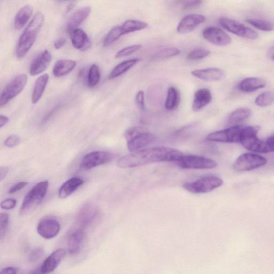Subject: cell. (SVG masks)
<instances>
[{
  "mask_svg": "<svg viewBox=\"0 0 274 274\" xmlns=\"http://www.w3.org/2000/svg\"><path fill=\"white\" fill-rule=\"evenodd\" d=\"M246 22L255 28L264 32H270L274 30V23L266 20L249 19Z\"/></svg>",
  "mask_w": 274,
  "mask_h": 274,
  "instance_id": "cell-33",
  "label": "cell"
},
{
  "mask_svg": "<svg viewBox=\"0 0 274 274\" xmlns=\"http://www.w3.org/2000/svg\"><path fill=\"white\" fill-rule=\"evenodd\" d=\"M31 274H43L42 271H41L40 267L38 268L37 269H35V270H33Z\"/></svg>",
  "mask_w": 274,
  "mask_h": 274,
  "instance_id": "cell-52",
  "label": "cell"
},
{
  "mask_svg": "<svg viewBox=\"0 0 274 274\" xmlns=\"http://www.w3.org/2000/svg\"><path fill=\"white\" fill-rule=\"evenodd\" d=\"M177 163L186 169H210L218 166L217 162L208 157L193 155L182 156Z\"/></svg>",
  "mask_w": 274,
  "mask_h": 274,
  "instance_id": "cell-8",
  "label": "cell"
},
{
  "mask_svg": "<svg viewBox=\"0 0 274 274\" xmlns=\"http://www.w3.org/2000/svg\"><path fill=\"white\" fill-rule=\"evenodd\" d=\"M66 41V39L64 38L56 40L54 44V47L56 49H61L65 44Z\"/></svg>",
  "mask_w": 274,
  "mask_h": 274,
  "instance_id": "cell-48",
  "label": "cell"
},
{
  "mask_svg": "<svg viewBox=\"0 0 274 274\" xmlns=\"http://www.w3.org/2000/svg\"><path fill=\"white\" fill-rule=\"evenodd\" d=\"M84 181L80 178L73 177L66 181L62 185L59 191V197L65 199L72 195Z\"/></svg>",
  "mask_w": 274,
  "mask_h": 274,
  "instance_id": "cell-23",
  "label": "cell"
},
{
  "mask_svg": "<svg viewBox=\"0 0 274 274\" xmlns=\"http://www.w3.org/2000/svg\"><path fill=\"white\" fill-rule=\"evenodd\" d=\"M135 102L137 107L140 110L144 111L145 109L144 93L143 90H140L137 93L135 98Z\"/></svg>",
  "mask_w": 274,
  "mask_h": 274,
  "instance_id": "cell-42",
  "label": "cell"
},
{
  "mask_svg": "<svg viewBox=\"0 0 274 274\" xmlns=\"http://www.w3.org/2000/svg\"><path fill=\"white\" fill-rule=\"evenodd\" d=\"M140 61L139 59H132L127 61H123L116 65L110 74L109 79L112 80L121 76L122 74L126 72L133 66H134Z\"/></svg>",
  "mask_w": 274,
  "mask_h": 274,
  "instance_id": "cell-29",
  "label": "cell"
},
{
  "mask_svg": "<svg viewBox=\"0 0 274 274\" xmlns=\"http://www.w3.org/2000/svg\"><path fill=\"white\" fill-rule=\"evenodd\" d=\"M114 155L112 153L96 151L89 153L83 157L80 164L81 169L87 170L98 167L113 160Z\"/></svg>",
  "mask_w": 274,
  "mask_h": 274,
  "instance_id": "cell-12",
  "label": "cell"
},
{
  "mask_svg": "<svg viewBox=\"0 0 274 274\" xmlns=\"http://www.w3.org/2000/svg\"><path fill=\"white\" fill-rule=\"evenodd\" d=\"M180 103L179 91L175 87H170L168 89L165 107L168 111H174L177 109Z\"/></svg>",
  "mask_w": 274,
  "mask_h": 274,
  "instance_id": "cell-30",
  "label": "cell"
},
{
  "mask_svg": "<svg viewBox=\"0 0 274 274\" xmlns=\"http://www.w3.org/2000/svg\"><path fill=\"white\" fill-rule=\"evenodd\" d=\"M127 146L130 152L133 153L141 150L155 140L154 135L146 129L134 127L128 129L125 133Z\"/></svg>",
  "mask_w": 274,
  "mask_h": 274,
  "instance_id": "cell-3",
  "label": "cell"
},
{
  "mask_svg": "<svg viewBox=\"0 0 274 274\" xmlns=\"http://www.w3.org/2000/svg\"><path fill=\"white\" fill-rule=\"evenodd\" d=\"M52 56L48 50L40 53L32 62L30 68V73L32 76L45 71L51 64Z\"/></svg>",
  "mask_w": 274,
  "mask_h": 274,
  "instance_id": "cell-17",
  "label": "cell"
},
{
  "mask_svg": "<svg viewBox=\"0 0 274 274\" xmlns=\"http://www.w3.org/2000/svg\"><path fill=\"white\" fill-rule=\"evenodd\" d=\"M44 251L42 248L37 247L33 250L29 256V261L30 262H36L44 255Z\"/></svg>",
  "mask_w": 274,
  "mask_h": 274,
  "instance_id": "cell-41",
  "label": "cell"
},
{
  "mask_svg": "<svg viewBox=\"0 0 274 274\" xmlns=\"http://www.w3.org/2000/svg\"><path fill=\"white\" fill-rule=\"evenodd\" d=\"M9 215L7 213L0 214V239L5 237L9 224Z\"/></svg>",
  "mask_w": 274,
  "mask_h": 274,
  "instance_id": "cell-40",
  "label": "cell"
},
{
  "mask_svg": "<svg viewBox=\"0 0 274 274\" xmlns=\"http://www.w3.org/2000/svg\"><path fill=\"white\" fill-rule=\"evenodd\" d=\"M259 130V127H245L242 133L240 143L247 150L252 152L268 153L265 142L259 139L257 136Z\"/></svg>",
  "mask_w": 274,
  "mask_h": 274,
  "instance_id": "cell-5",
  "label": "cell"
},
{
  "mask_svg": "<svg viewBox=\"0 0 274 274\" xmlns=\"http://www.w3.org/2000/svg\"><path fill=\"white\" fill-rule=\"evenodd\" d=\"M49 78L48 74L45 73L36 80L32 95V103L33 104H37L42 97L48 84Z\"/></svg>",
  "mask_w": 274,
  "mask_h": 274,
  "instance_id": "cell-28",
  "label": "cell"
},
{
  "mask_svg": "<svg viewBox=\"0 0 274 274\" xmlns=\"http://www.w3.org/2000/svg\"><path fill=\"white\" fill-rule=\"evenodd\" d=\"M28 185V182L26 181L19 182V184H17L13 187H12L9 191L10 194H14L19 192V191L23 189L25 187H26Z\"/></svg>",
  "mask_w": 274,
  "mask_h": 274,
  "instance_id": "cell-45",
  "label": "cell"
},
{
  "mask_svg": "<svg viewBox=\"0 0 274 274\" xmlns=\"http://www.w3.org/2000/svg\"><path fill=\"white\" fill-rule=\"evenodd\" d=\"M251 114V111L247 108H241L232 112L229 116L228 122L230 124H236L247 119Z\"/></svg>",
  "mask_w": 274,
  "mask_h": 274,
  "instance_id": "cell-32",
  "label": "cell"
},
{
  "mask_svg": "<svg viewBox=\"0 0 274 274\" xmlns=\"http://www.w3.org/2000/svg\"><path fill=\"white\" fill-rule=\"evenodd\" d=\"M70 33L72 45L74 48L82 50L86 49L88 47L89 40L84 31L77 28Z\"/></svg>",
  "mask_w": 274,
  "mask_h": 274,
  "instance_id": "cell-25",
  "label": "cell"
},
{
  "mask_svg": "<svg viewBox=\"0 0 274 274\" xmlns=\"http://www.w3.org/2000/svg\"><path fill=\"white\" fill-rule=\"evenodd\" d=\"M44 20V14L38 12L33 17L24 30L16 49V55L19 59H22L26 56L34 44L38 33L43 27Z\"/></svg>",
  "mask_w": 274,
  "mask_h": 274,
  "instance_id": "cell-2",
  "label": "cell"
},
{
  "mask_svg": "<svg viewBox=\"0 0 274 274\" xmlns=\"http://www.w3.org/2000/svg\"><path fill=\"white\" fill-rule=\"evenodd\" d=\"M211 51L205 48H196L191 51L187 55V59L190 60H198L205 59L209 56Z\"/></svg>",
  "mask_w": 274,
  "mask_h": 274,
  "instance_id": "cell-38",
  "label": "cell"
},
{
  "mask_svg": "<svg viewBox=\"0 0 274 274\" xmlns=\"http://www.w3.org/2000/svg\"><path fill=\"white\" fill-rule=\"evenodd\" d=\"M16 205V201L14 199H7L1 204L2 208L5 210H9L15 208Z\"/></svg>",
  "mask_w": 274,
  "mask_h": 274,
  "instance_id": "cell-44",
  "label": "cell"
},
{
  "mask_svg": "<svg viewBox=\"0 0 274 274\" xmlns=\"http://www.w3.org/2000/svg\"><path fill=\"white\" fill-rule=\"evenodd\" d=\"M203 36L209 42L219 46H227L231 42L227 33L217 27L207 28L203 32Z\"/></svg>",
  "mask_w": 274,
  "mask_h": 274,
  "instance_id": "cell-13",
  "label": "cell"
},
{
  "mask_svg": "<svg viewBox=\"0 0 274 274\" xmlns=\"http://www.w3.org/2000/svg\"><path fill=\"white\" fill-rule=\"evenodd\" d=\"M274 102V94L271 92H264L256 97L255 104L259 107H264L271 105Z\"/></svg>",
  "mask_w": 274,
  "mask_h": 274,
  "instance_id": "cell-37",
  "label": "cell"
},
{
  "mask_svg": "<svg viewBox=\"0 0 274 274\" xmlns=\"http://www.w3.org/2000/svg\"><path fill=\"white\" fill-rule=\"evenodd\" d=\"M8 171H9V169L6 167H2L0 168V180L1 181L5 178Z\"/></svg>",
  "mask_w": 274,
  "mask_h": 274,
  "instance_id": "cell-50",
  "label": "cell"
},
{
  "mask_svg": "<svg viewBox=\"0 0 274 274\" xmlns=\"http://www.w3.org/2000/svg\"><path fill=\"white\" fill-rule=\"evenodd\" d=\"M273 60H274V55H273Z\"/></svg>",
  "mask_w": 274,
  "mask_h": 274,
  "instance_id": "cell-53",
  "label": "cell"
},
{
  "mask_svg": "<svg viewBox=\"0 0 274 274\" xmlns=\"http://www.w3.org/2000/svg\"><path fill=\"white\" fill-rule=\"evenodd\" d=\"M28 80L26 74H21L8 83L0 97V106L6 105L11 100L21 94L26 87Z\"/></svg>",
  "mask_w": 274,
  "mask_h": 274,
  "instance_id": "cell-7",
  "label": "cell"
},
{
  "mask_svg": "<svg viewBox=\"0 0 274 274\" xmlns=\"http://www.w3.org/2000/svg\"><path fill=\"white\" fill-rule=\"evenodd\" d=\"M9 122V119L6 116H0V128H2Z\"/></svg>",
  "mask_w": 274,
  "mask_h": 274,
  "instance_id": "cell-51",
  "label": "cell"
},
{
  "mask_svg": "<svg viewBox=\"0 0 274 274\" xmlns=\"http://www.w3.org/2000/svg\"><path fill=\"white\" fill-rule=\"evenodd\" d=\"M66 251L64 249H58L50 255L41 265L40 269L43 274H48L55 270L64 258Z\"/></svg>",
  "mask_w": 274,
  "mask_h": 274,
  "instance_id": "cell-18",
  "label": "cell"
},
{
  "mask_svg": "<svg viewBox=\"0 0 274 274\" xmlns=\"http://www.w3.org/2000/svg\"><path fill=\"white\" fill-rule=\"evenodd\" d=\"M223 184V181L220 178L215 176H207L194 181L186 182L182 187L193 194H205L212 192Z\"/></svg>",
  "mask_w": 274,
  "mask_h": 274,
  "instance_id": "cell-6",
  "label": "cell"
},
{
  "mask_svg": "<svg viewBox=\"0 0 274 274\" xmlns=\"http://www.w3.org/2000/svg\"><path fill=\"white\" fill-rule=\"evenodd\" d=\"M142 48V46L139 44L128 46L120 50V51L116 53L115 57L117 58V59H120V58L128 56L139 51Z\"/></svg>",
  "mask_w": 274,
  "mask_h": 274,
  "instance_id": "cell-39",
  "label": "cell"
},
{
  "mask_svg": "<svg viewBox=\"0 0 274 274\" xmlns=\"http://www.w3.org/2000/svg\"><path fill=\"white\" fill-rule=\"evenodd\" d=\"M219 21L224 29L240 37L251 40L258 37L255 31L238 21L227 18H221Z\"/></svg>",
  "mask_w": 274,
  "mask_h": 274,
  "instance_id": "cell-11",
  "label": "cell"
},
{
  "mask_svg": "<svg viewBox=\"0 0 274 274\" xmlns=\"http://www.w3.org/2000/svg\"><path fill=\"white\" fill-rule=\"evenodd\" d=\"M184 155L178 149L172 148H146L122 156L117 164L121 169L131 168L157 162H178Z\"/></svg>",
  "mask_w": 274,
  "mask_h": 274,
  "instance_id": "cell-1",
  "label": "cell"
},
{
  "mask_svg": "<svg viewBox=\"0 0 274 274\" xmlns=\"http://www.w3.org/2000/svg\"><path fill=\"white\" fill-rule=\"evenodd\" d=\"M180 53V50L176 47L165 48L156 53L153 56V59L155 60L168 59V58L178 55Z\"/></svg>",
  "mask_w": 274,
  "mask_h": 274,
  "instance_id": "cell-35",
  "label": "cell"
},
{
  "mask_svg": "<svg viewBox=\"0 0 274 274\" xmlns=\"http://www.w3.org/2000/svg\"><path fill=\"white\" fill-rule=\"evenodd\" d=\"M148 26V24L144 22L129 20L123 23L121 28L123 35H127L130 33L145 29Z\"/></svg>",
  "mask_w": 274,
  "mask_h": 274,
  "instance_id": "cell-31",
  "label": "cell"
},
{
  "mask_svg": "<svg viewBox=\"0 0 274 274\" xmlns=\"http://www.w3.org/2000/svg\"><path fill=\"white\" fill-rule=\"evenodd\" d=\"M203 2L202 1H189L187 2L184 5V10H192L193 8H196L201 6Z\"/></svg>",
  "mask_w": 274,
  "mask_h": 274,
  "instance_id": "cell-46",
  "label": "cell"
},
{
  "mask_svg": "<svg viewBox=\"0 0 274 274\" xmlns=\"http://www.w3.org/2000/svg\"><path fill=\"white\" fill-rule=\"evenodd\" d=\"M101 80V72L99 66L94 64L90 66L87 78V86L90 88L95 87Z\"/></svg>",
  "mask_w": 274,
  "mask_h": 274,
  "instance_id": "cell-34",
  "label": "cell"
},
{
  "mask_svg": "<svg viewBox=\"0 0 274 274\" xmlns=\"http://www.w3.org/2000/svg\"><path fill=\"white\" fill-rule=\"evenodd\" d=\"M47 180L41 181L33 187L25 197L20 209L21 215H26L43 201L48 188Z\"/></svg>",
  "mask_w": 274,
  "mask_h": 274,
  "instance_id": "cell-4",
  "label": "cell"
},
{
  "mask_svg": "<svg viewBox=\"0 0 274 274\" xmlns=\"http://www.w3.org/2000/svg\"><path fill=\"white\" fill-rule=\"evenodd\" d=\"M212 101L211 91L207 88H201L196 91L193 104V110L197 112L201 111Z\"/></svg>",
  "mask_w": 274,
  "mask_h": 274,
  "instance_id": "cell-22",
  "label": "cell"
},
{
  "mask_svg": "<svg viewBox=\"0 0 274 274\" xmlns=\"http://www.w3.org/2000/svg\"><path fill=\"white\" fill-rule=\"evenodd\" d=\"M91 8L89 7H85L77 10L70 16V19L66 24V29L71 33L84 22L89 15Z\"/></svg>",
  "mask_w": 274,
  "mask_h": 274,
  "instance_id": "cell-21",
  "label": "cell"
},
{
  "mask_svg": "<svg viewBox=\"0 0 274 274\" xmlns=\"http://www.w3.org/2000/svg\"><path fill=\"white\" fill-rule=\"evenodd\" d=\"M20 138L15 135H12L8 137L5 142V145L10 148L14 147L20 143Z\"/></svg>",
  "mask_w": 274,
  "mask_h": 274,
  "instance_id": "cell-43",
  "label": "cell"
},
{
  "mask_svg": "<svg viewBox=\"0 0 274 274\" xmlns=\"http://www.w3.org/2000/svg\"><path fill=\"white\" fill-rule=\"evenodd\" d=\"M244 126H235L228 129L211 133L207 137L211 142L238 143H240Z\"/></svg>",
  "mask_w": 274,
  "mask_h": 274,
  "instance_id": "cell-9",
  "label": "cell"
},
{
  "mask_svg": "<svg viewBox=\"0 0 274 274\" xmlns=\"http://www.w3.org/2000/svg\"><path fill=\"white\" fill-rule=\"evenodd\" d=\"M266 146L268 152H274V136L268 138L266 141Z\"/></svg>",
  "mask_w": 274,
  "mask_h": 274,
  "instance_id": "cell-47",
  "label": "cell"
},
{
  "mask_svg": "<svg viewBox=\"0 0 274 274\" xmlns=\"http://www.w3.org/2000/svg\"><path fill=\"white\" fill-rule=\"evenodd\" d=\"M99 215V210L93 205H86L82 207L77 217L81 228L90 226L96 221Z\"/></svg>",
  "mask_w": 274,
  "mask_h": 274,
  "instance_id": "cell-16",
  "label": "cell"
},
{
  "mask_svg": "<svg viewBox=\"0 0 274 274\" xmlns=\"http://www.w3.org/2000/svg\"><path fill=\"white\" fill-rule=\"evenodd\" d=\"M266 85L264 80L259 78L250 77L243 79L239 85V88L245 93H251L262 88Z\"/></svg>",
  "mask_w": 274,
  "mask_h": 274,
  "instance_id": "cell-24",
  "label": "cell"
},
{
  "mask_svg": "<svg viewBox=\"0 0 274 274\" xmlns=\"http://www.w3.org/2000/svg\"><path fill=\"white\" fill-rule=\"evenodd\" d=\"M192 74L194 77L206 81H219L225 76L223 70L216 68L195 70Z\"/></svg>",
  "mask_w": 274,
  "mask_h": 274,
  "instance_id": "cell-20",
  "label": "cell"
},
{
  "mask_svg": "<svg viewBox=\"0 0 274 274\" xmlns=\"http://www.w3.org/2000/svg\"><path fill=\"white\" fill-rule=\"evenodd\" d=\"M85 238L84 229L79 228L73 231L68 239V252L72 255L79 253Z\"/></svg>",
  "mask_w": 274,
  "mask_h": 274,
  "instance_id": "cell-19",
  "label": "cell"
},
{
  "mask_svg": "<svg viewBox=\"0 0 274 274\" xmlns=\"http://www.w3.org/2000/svg\"><path fill=\"white\" fill-rule=\"evenodd\" d=\"M206 21V18L201 14H189L179 23L177 31L180 34H185L195 30Z\"/></svg>",
  "mask_w": 274,
  "mask_h": 274,
  "instance_id": "cell-15",
  "label": "cell"
},
{
  "mask_svg": "<svg viewBox=\"0 0 274 274\" xmlns=\"http://www.w3.org/2000/svg\"><path fill=\"white\" fill-rule=\"evenodd\" d=\"M60 230V225L57 220L47 218L41 220L37 226L38 234L46 239H51L59 234Z\"/></svg>",
  "mask_w": 274,
  "mask_h": 274,
  "instance_id": "cell-14",
  "label": "cell"
},
{
  "mask_svg": "<svg viewBox=\"0 0 274 274\" xmlns=\"http://www.w3.org/2000/svg\"><path fill=\"white\" fill-rule=\"evenodd\" d=\"M123 35H124L121 27L113 28L105 37L104 40V45L106 47L110 46Z\"/></svg>",
  "mask_w": 274,
  "mask_h": 274,
  "instance_id": "cell-36",
  "label": "cell"
},
{
  "mask_svg": "<svg viewBox=\"0 0 274 274\" xmlns=\"http://www.w3.org/2000/svg\"><path fill=\"white\" fill-rule=\"evenodd\" d=\"M33 7L30 5L23 6L17 13L14 20V27L16 30L23 29L29 21L33 13Z\"/></svg>",
  "mask_w": 274,
  "mask_h": 274,
  "instance_id": "cell-26",
  "label": "cell"
},
{
  "mask_svg": "<svg viewBox=\"0 0 274 274\" xmlns=\"http://www.w3.org/2000/svg\"><path fill=\"white\" fill-rule=\"evenodd\" d=\"M76 62L71 60L57 61L53 67V73L56 77H62L71 72L76 67Z\"/></svg>",
  "mask_w": 274,
  "mask_h": 274,
  "instance_id": "cell-27",
  "label": "cell"
},
{
  "mask_svg": "<svg viewBox=\"0 0 274 274\" xmlns=\"http://www.w3.org/2000/svg\"><path fill=\"white\" fill-rule=\"evenodd\" d=\"M0 274H17V269L13 267H7L2 270Z\"/></svg>",
  "mask_w": 274,
  "mask_h": 274,
  "instance_id": "cell-49",
  "label": "cell"
},
{
  "mask_svg": "<svg viewBox=\"0 0 274 274\" xmlns=\"http://www.w3.org/2000/svg\"><path fill=\"white\" fill-rule=\"evenodd\" d=\"M267 163L264 157L252 153H244L239 156L233 167L237 171H246L262 167Z\"/></svg>",
  "mask_w": 274,
  "mask_h": 274,
  "instance_id": "cell-10",
  "label": "cell"
}]
</instances>
